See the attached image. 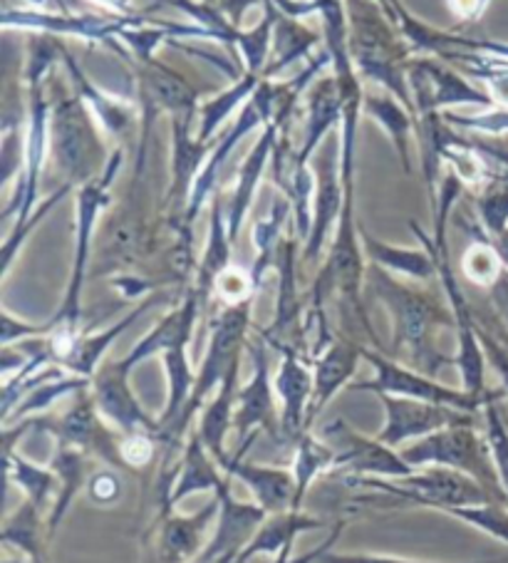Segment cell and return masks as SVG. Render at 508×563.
<instances>
[{
	"instance_id": "cell-41",
	"label": "cell",
	"mask_w": 508,
	"mask_h": 563,
	"mask_svg": "<svg viewBox=\"0 0 508 563\" xmlns=\"http://www.w3.org/2000/svg\"><path fill=\"white\" fill-rule=\"evenodd\" d=\"M156 442L159 437L152 432H132V434H122V460L126 472H136L150 467V464L156 460Z\"/></svg>"
},
{
	"instance_id": "cell-2",
	"label": "cell",
	"mask_w": 508,
	"mask_h": 563,
	"mask_svg": "<svg viewBox=\"0 0 508 563\" xmlns=\"http://www.w3.org/2000/svg\"><path fill=\"white\" fill-rule=\"evenodd\" d=\"M124 152L122 147L117 150L110 162H107L104 172L100 177L77 187V203H75V251H73V266H70V280H67L65 298L57 313L51 318L55 330L47 335V347H51L53 363L60 365L63 355L70 351L75 338L80 335V320H82V288L87 266H90L92 256V241L97 231V221L100 213L110 207V187L117 177V172L122 167Z\"/></svg>"
},
{
	"instance_id": "cell-21",
	"label": "cell",
	"mask_w": 508,
	"mask_h": 563,
	"mask_svg": "<svg viewBox=\"0 0 508 563\" xmlns=\"http://www.w3.org/2000/svg\"><path fill=\"white\" fill-rule=\"evenodd\" d=\"M227 482H231V477L223 474L219 462L213 460L211 452L207 450V444L201 442L199 432L194 430L189 434L187 446H184V452H181L177 479H174V484H172L169 499H166V504L162 507L159 517L174 511V507H177V504L187 497H191V494H197V492L217 494Z\"/></svg>"
},
{
	"instance_id": "cell-40",
	"label": "cell",
	"mask_w": 508,
	"mask_h": 563,
	"mask_svg": "<svg viewBox=\"0 0 508 563\" xmlns=\"http://www.w3.org/2000/svg\"><path fill=\"white\" fill-rule=\"evenodd\" d=\"M256 290H258V286H256V280H253L251 271H241L233 266L223 271L217 280V286H213V294L223 300V306L246 303V300L256 298Z\"/></svg>"
},
{
	"instance_id": "cell-3",
	"label": "cell",
	"mask_w": 508,
	"mask_h": 563,
	"mask_svg": "<svg viewBox=\"0 0 508 563\" xmlns=\"http://www.w3.org/2000/svg\"><path fill=\"white\" fill-rule=\"evenodd\" d=\"M251 308L253 300H246V303L239 306H227L217 318H213L209 347L197 373V385H194L187 410L181 412L179 420L174 422L169 430H164L159 434V442L169 444L172 450L181 444V437L187 434L194 417L207 407L209 395L217 393L233 367L241 365V351L243 345H249L246 341L251 328Z\"/></svg>"
},
{
	"instance_id": "cell-37",
	"label": "cell",
	"mask_w": 508,
	"mask_h": 563,
	"mask_svg": "<svg viewBox=\"0 0 508 563\" xmlns=\"http://www.w3.org/2000/svg\"><path fill=\"white\" fill-rule=\"evenodd\" d=\"M501 397H506L504 390L494 395L492 400L484 405V420H486V437H488V444H492L498 479H501V487L508 497V424L501 415V405H498L501 402Z\"/></svg>"
},
{
	"instance_id": "cell-25",
	"label": "cell",
	"mask_w": 508,
	"mask_h": 563,
	"mask_svg": "<svg viewBox=\"0 0 508 563\" xmlns=\"http://www.w3.org/2000/svg\"><path fill=\"white\" fill-rule=\"evenodd\" d=\"M63 63L67 67V75H70L75 92L82 97L87 107H90L97 122L102 124V130L107 134H112L114 140L126 137L136 120V107L120 100V97H110L102 90H97V87L87 80V75L80 70V65L75 63V57L70 53H65V47H63Z\"/></svg>"
},
{
	"instance_id": "cell-27",
	"label": "cell",
	"mask_w": 508,
	"mask_h": 563,
	"mask_svg": "<svg viewBox=\"0 0 508 563\" xmlns=\"http://www.w3.org/2000/svg\"><path fill=\"white\" fill-rule=\"evenodd\" d=\"M322 527H325V521L310 517V514L300 509L270 514V517L263 521V527L256 531V537L251 539L249 547L239 553L236 563H246L256 556H278L283 549L296 543L300 533L316 531Z\"/></svg>"
},
{
	"instance_id": "cell-39",
	"label": "cell",
	"mask_w": 508,
	"mask_h": 563,
	"mask_svg": "<svg viewBox=\"0 0 508 563\" xmlns=\"http://www.w3.org/2000/svg\"><path fill=\"white\" fill-rule=\"evenodd\" d=\"M75 187L73 184H63L60 189H57L51 199L47 201H43L41 207H37L33 213H31V219H27L23 227H15L11 234H8V239H5V244H3V276L8 274V271H11V266H13V258L18 256V251L23 249V244H25V239L33 234V229L37 227V223H41L47 213H51L53 209H55V203L57 201H63L67 194H70Z\"/></svg>"
},
{
	"instance_id": "cell-14",
	"label": "cell",
	"mask_w": 508,
	"mask_h": 563,
	"mask_svg": "<svg viewBox=\"0 0 508 563\" xmlns=\"http://www.w3.org/2000/svg\"><path fill=\"white\" fill-rule=\"evenodd\" d=\"M335 150L338 144L332 140L320 150L316 197H312V227H310V236L306 241V251H302L306 264H312V261L322 254V246H325L330 231L338 227L340 213H343L345 187H343V169H338Z\"/></svg>"
},
{
	"instance_id": "cell-18",
	"label": "cell",
	"mask_w": 508,
	"mask_h": 563,
	"mask_svg": "<svg viewBox=\"0 0 508 563\" xmlns=\"http://www.w3.org/2000/svg\"><path fill=\"white\" fill-rule=\"evenodd\" d=\"M219 497V519L217 531L209 539L207 549L199 553V559L194 563H213L227 553H241L249 547L251 539L256 537V531L263 527V521L268 519V514L263 511L256 501H239L231 494V482L223 484L217 492Z\"/></svg>"
},
{
	"instance_id": "cell-19",
	"label": "cell",
	"mask_w": 508,
	"mask_h": 563,
	"mask_svg": "<svg viewBox=\"0 0 508 563\" xmlns=\"http://www.w3.org/2000/svg\"><path fill=\"white\" fill-rule=\"evenodd\" d=\"M223 474L231 479H239L243 487H249L253 501H256L268 517L270 514L300 509L298 482L292 470L246 462V457H229V462L223 464Z\"/></svg>"
},
{
	"instance_id": "cell-45",
	"label": "cell",
	"mask_w": 508,
	"mask_h": 563,
	"mask_svg": "<svg viewBox=\"0 0 508 563\" xmlns=\"http://www.w3.org/2000/svg\"><path fill=\"white\" fill-rule=\"evenodd\" d=\"M318 563H442V561H412L397 556H379V553H325ZM464 563H506V561H464Z\"/></svg>"
},
{
	"instance_id": "cell-5",
	"label": "cell",
	"mask_w": 508,
	"mask_h": 563,
	"mask_svg": "<svg viewBox=\"0 0 508 563\" xmlns=\"http://www.w3.org/2000/svg\"><path fill=\"white\" fill-rule=\"evenodd\" d=\"M75 90H65L51 102V150L57 169L65 174V184H82L100 177L104 144L100 124Z\"/></svg>"
},
{
	"instance_id": "cell-44",
	"label": "cell",
	"mask_w": 508,
	"mask_h": 563,
	"mask_svg": "<svg viewBox=\"0 0 508 563\" xmlns=\"http://www.w3.org/2000/svg\"><path fill=\"white\" fill-rule=\"evenodd\" d=\"M478 338H482L486 363L494 367L498 377H501V387H504V393L508 395V347L501 341H498L492 330L484 328L482 323H478Z\"/></svg>"
},
{
	"instance_id": "cell-36",
	"label": "cell",
	"mask_w": 508,
	"mask_h": 563,
	"mask_svg": "<svg viewBox=\"0 0 508 563\" xmlns=\"http://www.w3.org/2000/svg\"><path fill=\"white\" fill-rule=\"evenodd\" d=\"M462 271H464V276L472 280V284L482 286V288H492L506 271L501 256H498L496 246L488 241L484 231L478 234V239L466 249V254L462 256Z\"/></svg>"
},
{
	"instance_id": "cell-13",
	"label": "cell",
	"mask_w": 508,
	"mask_h": 563,
	"mask_svg": "<svg viewBox=\"0 0 508 563\" xmlns=\"http://www.w3.org/2000/svg\"><path fill=\"white\" fill-rule=\"evenodd\" d=\"M278 375L273 377L278 402H280V440L296 444L300 434H306L308 427V410L312 400V367L298 355V347L283 345Z\"/></svg>"
},
{
	"instance_id": "cell-6",
	"label": "cell",
	"mask_w": 508,
	"mask_h": 563,
	"mask_svg": "<svg viewBox=\"0 0 508 563\" xmlns=\"http://www.w3.org/2000/svg\"><path fill=\"white\" fill-rule=\"evenodd\" d=\"M399 454L415 470L444 467L462 472L466 477L484 484L498 504L508 507V497L494 464L492 444H488L486 434L476 432V424L446 427V430L427 434L422 440L405 446V450H399Z\"/></svg>"
},
{
	"instance_id": "cell-11",
	"label": "cell",
	"mask_w": 508,
	"mask_h": 563,
	"mask_svg": "<svg viewBox=\"0 0 508 563\" xmlns=\"http://www.w3.org/2000/svg\"><path fill=\"white\" fill-rule=\"evenodd\" d=\"M385 407V427L379 430L377 440L387 446H402L407 442H417L427 434L454 424H476V415L456 410V407L432 405L422 400H409V397L379 395Z\"/></svg>"
},
{
	"instance_id": "cell-20",
	"label": "cell",
	"mask_w": 508,
	"mask_h": 563,
	"mask_svg": "<svg viewBox=\"0 0 508 563\" xmlns=\"http://www.w3.org/2000/svg\"><path fill=\"white\" fill-rule=\"evenodd\" d=\"M201 310H203V306H201L197 288H189L181 303L174 308L172 313H166L159 323H156L150 333H146L142 341L122 357V361L134 371L136 365H142L144 361H150V357H154V355H164L174 345L191 343L194 328H197V323H199Z\"/></svg>"
},
{
	"instance_id": "cell-15",
	"label": "cell",
	"mask_w": 508,
	"mask_h": 563,
	"mask_svg": "<svg viewBox=\"0 0 508 563\" xmlns=\"http://www.w3.org/2000/svg\"><path fill=\"white\" fill-rule=\"evenodd\" d=\"M407 80L415 87V112L419 118L437 114L444 107L454 104H494L492 97L478 92L464 77H459L456 73L432 60H417L409 65Z\"/></svg>"
},
{
	"instance_id": "cell-48",
	"label": "cell",
	"mask_w": 508,
	"mask_h": 563,
	"mask_svg": "<svg viewBox=\"0 0 508 563\" xmlns=\"http://www.w3.org/2000/svg\"><path fill=\"white\" fill-rule=\"evenodd\" d=\"M482 325L492 330V333L498 338V341H501L508 347V328L501 323V320H498V318L496 320L494 318H486V320H482Z\"/></svg>"
},
{
	"instance_id": "cell-34",
	"label": "cell",
	"mask_w": 508,
	"mask_h": 563,
	"mask_svg": "<svg viewBox=\"0 0 508 563\" xmlns=\"http://www.w3.org/2000/svg\"><path fill=\"white\" fill-rule=\"evenodd\" d=\"M266 80L261 73H246L241 80L231 87V90L221 92L213 97V100L199 104V118H201V128L197 137L209 144V140L213 137V132L219 130V124L229 118V114L236 110V104L241 100H246L249 95H253L261 87V82Z\"/></svg>"
},
{
	"instance_id": "cell-28",
	"label": "cell",
	"mask_w": 508,
	"mask_h": 563,
	"mask_svg": "<svg viewBox=\"0 0 508 563\" xmlns=\"http://www.w3.org/2000/svg\"><path fill=\"white\" fill-rule=\"evenodd\" d=\"M360 244H363L365 258L373 266L389 271L393 276H407L415 280H429L437 276L434 254L424 244L422 249L393 246L387 241L369 234L367 229H360Z\"/></svg>"
},
{
	"instance_id": "cell-10",
	"label": "cell",
	"mask_w": 508,
	"mask_h": 563,
	"mask_svg": "<svg viewBox=\"0 0 508 563\" xmlns=\"http://www.w3.org/2000/svg\"><path fill=\"white\" fill-rule=\"evenodd\" d=\"M320 437L325 440L338 454L335 470H343L353 477H385L397 479L412 474L415 467L402 460V454L377 437H365L355 432L345 420H332L320 430Z\"/></svg>"
},
{
	"instance_id": "cell-17",
	"label": "cell",
	"mask_w": 508,
	"mask_h": 563,
	"mask_svg": "<svg viewBox=\"0 0 508 563\" xmlns=\"http://www.w3.org/2000/svg\"><path fill=\"white\" fill-rule=\"evenodd\" d=\"M219 497L203 504L197 514L169 511L159 517V547H156V561L159 563H194L199 553L207 549V533L219 519Z\"/></svg>"
},
{
	"instance_id": "cell-46",
	"label": "cell",
	"mask_w": 508,
	"mask_h": 563,
	"mask_svg": "<svg viewBox=\"0 0 508 563\" xmlns=\"http://www.w3.org/2000/svg\"><path fill=\"white\" fill-rule=\"evenodd\" d=\"M488 294H492V303L494 310L498 313V320L508 328V268L501 274V278L496 280V284L488 288Z\"/></svg>"
},
{
	"instance_id": "cell-43",
	"label": "cell",
	"mask_w": 508,
	"mask_h": 563,
	"mask_svg": "<svg viewBox=\"0 0 508 563\" xmlns=\"http://www.w3.org/2000/svg\"><path fill=\"white\" fill-rule=\"evenodd\" d=\"M53 330V320H47V323H25V320H18L13 313L3 310V335H0V341H3V347H8L13 343L31 341V338H45Z\"/></svg>"
},
{
	"instance_id": "cell-33",
	"label": "cell",
	"mask_w": 508,
	"mask_h": 563,
	"mask_svg": "<svg viewBox=\"0 0 508 563\" xmlns=\"http://www.w3.org/2000/svg\"><path fill=\"white\" fill-rule=\"evenodd\" d=\"M41 514L43 511L35 504L23 501L3 523V543L21 549L27 556V563H45Z\"/></svg>"
},
{
	"instance_id": "cell-22",
	"label": "cell",
	"mask_w": 508,
	"mask_h": 563,
	"mask_svg": "<svg viewBox=\"0 0 508 563\" xmlns=\"http://www.w3.org/2000/svg\"><path fill=\"white\" fill-rule=\"evenodd\" d=\"M159 296H152L142 300L140 306L132 308L122 320H117L114 325H110L107 330H100V333H80L75 338V343L70 345V351L63 355L60 367L70 375H80L92 380L95 373L100 371L104 363V355L110 351V345L120 338L126 328H130L134 320H140L146 310H150L154 303H159Z\"/></svg>"
},
{
	"instance_id": "cell-8",
	"label": "cell",
	"mask_w": 508,
	"mask_h": 563,
	"mask_svg": "<svg viewBox=\"0 0 508 563\" xmlns=\"http://www.w3.org/2000/svg\"><path fill=\"white\" fill-rule=\"evenodd\" d=\"M365 361L375 367V377L365 383H355L353 390L357 393H373L377 397L379 395L409 397V400L456 407V410H464L472 415L484 410V405L492 400L494 395H498V393H492L488 397H478V395L466 393L464 387H459L456 390V387L437 383L432 375L399 365L393 361V357H387L379 351H369V347H365Z\"/></svg>"
},
{
	"instance_id": "cell-35",
	"label": "cell",
	"mask_w": 508,
	"mask_h": 563,
	"mask_svg": "<svg viewBox=\"0 0 508 563\" xmlns=\"http://www.w3.org/2000/svg\"><path fill=\"white\" fill-rule=\"evenodd\" d=\"M90 383L92 380H87V377H80V375H63V377H55V380L37 385L23 397L21 402H18V407L3 424H8L11 420H21V417H35V412L51 410L60 397L80 393L85 387H90Z\"/></svg>"
},
{
	"instance_id": "cell-47",
	"label": "cell",
	"mask_w": 508,
	"mask_h": 563,
	"mask_svg": "<svg viewBox=\"0 0 508 563\" xmlns=\"http://www.w3.org/2000/svg\"><path fill=\"white\" fill-rule=\"evenodd\" d=\"M488 0H449V8H452V13L464 18V21H472V18H478L484 11V5Z\"/></svg>"
},
{
	"instance_id": "cell-30",
	"label": "cell",
	"mask_w": 508,
	"mask_h": 563,
	"mask_svg": "<svg viewBox=\"0 0 508 563\" xmlns=\"http://www.w3.org/2000/svg\"><path fill=\"white\" fill-rule=\"evenodd\" d=\"M3 462L8 482H13L25 494V501L35 504L41 511L53 509L51 499L57 497L60 482H57V474L51 464L41 467V464L25 460L23 454H15V450H3Z\"/></svg>"
},
{
	"instance_id": "cell-23",
	"label": "cell",
	"mask_w": 508,
	"mask_h": 563,
	"mask_svg": "<svg viewBox=\"0 0 508 563\" xmlns=\"http://www.w3.org/2000/svg\"><path fill=\"white\" fill-rule=\"evenodd\" d=\"M278 130L280 128L276 122L266 124V132H263V137L256 144V147L251 150L249 159L243 162L236 187H233L231 197L227 199V221H229L231 241H236L239 231H241V223H243V219H246V213H249L251 203H253V197H256V189L261 184L263 172H266L268 159L273 157V152H276Z\"/></svg>"
},
{
	"instance_id": "cell-9",
	"label": "cell",
	"mask_w": 508,
	"mask_h": 563,
	"mask_svg": "<svg viewBox=\"0 0 508 563\" xmlns=\"http://www.w3.org/2000/svg\"><path fill=\"white\" fill-rule=\"evenodd\" d=\"M251 357H253V373L251 380L239 387L236 395V417H233V430L239 434V450L231 457H246L249 444L253 442V434L261 430L270 437H280V422H278V407H276V387H273L270 377V363H268V341L258 338V341L249 343Z\"/></svg>"
},
{
	"instance_id": "cell-4",
	"label": "cell",
	"mask_w": 508,
	"mask_h": 563,
	"mask_svg": "<svg viewBox=\"0 0 508 563\" xmlns=\"http://www.w3.org/2000/svg\"><path fill=\"white\" fill-rule=\"evenodd\" d=\"M355 484L375 492L367 494V497H357V501L369 504H383L387 499L395 504H412V507L449 511L456 507H476V504L496 501L494 494L484 484L466 477L462 472L444 467H422L397 479L355 477Z\"/></svg>"
},
{
	"instance_id": "cell-1",
	"label": "cell",
	"mask_w": 508,
	"mask_h": 563,
	"mask_svg": "<svg viewBox=\"0 0 508 563\" xmlns=\"http://www.w3.org/2000/svg\"><path fill=\"white\" fill-rule=\"evenodd\" d=\"M365 280L393 320L395 351L405 353L409 363L427 375H437L442 367L454 365V357L442 355L434 345V333L439 328L456 330L452 306H442L424 290L409 288L379 266H369Z\"/></svg>"
},
{
	"instance_id": "cell-50",
	"label": "cell",
	"mask_w": 508,
	"mask_h": 563,
	"mask_svg": "<svg viewBox=\"0 0 508 563\" xmlns=\"http://www.w3.org/2000/svg\"><path fill=\"white\" fill-rule=\"evenodd\" d=\"M236 559H239V553H227V556H221L213 563H236Z\"/></svg>"
},
{
	"instance_id": "cell-16",
	"label": "cell",
	"mask_w": 508,
	"mask_h": 563,
	"mask_svg": "<svg viewBox=\"0 0 508 563\" xmlns=\"http://www.w3.org/2000/svg\"><path fill=\"white\" fill-rule=\"evenodd\" d=\"M365 357V347L347 335H332V341L312 357V400L308 410V427L316 424L322 410L343 387L353 383L357 363Z\"/></svg>"
},
{
	"instance_id": "cell-26",
	"label": "cell",
	"mask_w": 508,
	"mask_h": 563,
	"mask_svg": "<svg viewBox=\"0 0 508 563\" xmlns=\"http://www.w3.org/2000/svg\"><path fill=\"white\" fill-rule=\"evenodd\" d=\"M51 467L57 474L60 489H57V497L53 501L51 517H47V539L55 537L63 519L67 517V511H70L75 497L80 494V489L87 487V479H90V457L70 444L55 442Z\"/></svg>"
},
{
	"instance_id": "cell-12",
	"label": "cell",
	"mask_w": 508,
	"mask_h": 563,
	"mask_svg": "<svg viewBox=\"0 0 508 563\" xmlns=\"http://www.w3.org/2000/svg\"><path fill=\"white\" fill-rule=\"evenodd\" d=\"M132 367L124 361H104L100 371L95 373L90 383V393L95 397L97 410L122 434L132 432H152L159 437V420L144 410L142 402L130 385Z\"/></svg>"
},
{
	"instance_id": "cell-32",
	"label": "cell",
	"mask_w": 508,
	"mask_h": 563,
	"mask_svg": "<svg viewBox=\"0 0 508 563\" xmlns=\"http://www.w3.org/2000/svg\"><path fill=\"white\" fill-rule=\"evenodd\" d=\"M335 462H338L335 450H332L322 437L318 440L310 430L306 434H300V440L296 442V460H292V467H290L298 482L300 507H302V499H306V494L312 487V482L322 477L325 472L335 470Z\"/></svg>"
},
{
	"instance_id": "cell-31",
	"label": "cell",
	"mask_w": 508,
	"mask_h": 563,
	"mask_svg": "<svg viewBox=\"0 0 508 563\" xmlns=\"http://www.w3.org/2000/svg\"><path fill=\"white\" fill-rule=\"evenodd\" d=\"M363 110L367 118H373L385 128L389 140L395 142L399 159H402L405 169H412L409 164V144H412V118H409V107L397 102L393 95H365Z\"/></svg>"
},
{
	"instance_id": "cell-24",
	"label": "cell",
	"mask_w": 508,
	"mask_h": 563,
	"mask_svg": "<svg viewBox=\"0 0 508 563\" xmlns=\"http://www.w3.org/2000/svg\"><path fill=\"white\" fill-rule=\"evenodd\" d=\"M239 367L227 375V380L221 383L217 395L211 397L207 407L201 410L197 432L201 437V442L207 444V450L211 452V457L219 462V467L223 470V464L229 462L231 454L227 452V437L233 430V417H236V395H239Z\"/></svg>"
},
{
	"instance_id": "cell-49",
	"label": "cell",
	"mask_w": 508,
	"mask_h": 563,
	"mask_svg": "<svg viewBox=\"0 0 508 563\" xmlns=\"http://www.w3.org/2000/svg\"><path fill=\"white\" fill-rule=\"evenodd\" d=\"M492 241V244L496 246V251H498V256H501V261H504V266L508 268V231H504V234H498V236H494V239H488Z\"/></svg>"
},
{
	"instance_id": "cell-38",
	"label": "cell",
	"mask_w": 508,
	"mask_h": 563,
	"mask_svg": "<svg viewBox=\"0 0 508 563\" xmlns=\"http://www.w3.org/2000/svg\"><path fill=\"white\" fill-rule=\"evenodd\" d=\"M478 217H482V229L488 239L508 231V184L492 181L478 194Z\"/></svg>"
},
{
	"instance_id": "cell-42",
	"label": "cell",
	"mask_w": 508,
	"mask_h": 563,
	"mask_svg": "<svg viewBox=\"0 0 508 563\" xmlns=\"http://www.w3.org/2000/svg\"><path fill=\"white\" fill-rule=\"evenodd\" d=\"M87 497H90L95 504H100V507H114L117 501L122 499V479L117 470L112 467H102L90 474V479H87Z\"/></svg>"
},
{
	"instance_id": "cell-29",
	"label": "cell",
	"mask_w": 508,
	"mask_h": 563,
	"mask_svg": "<svg viewBox=\"0 0 508 563\" xmlns=\"http://www.w3.org/2000/svg\"><path fill=\"white\" fill-rule=\"evenodd\" d=\"M162 361L166 371V405L164 412L159 415V430L164 432L179 420L184 410H187L194 385H197V373L191 371L189 363V343L169 347V351L162 355Z\"/></svg>"
},
{
	"instance_id": "cell-7",
	"label": "cell",
	"mask_w": 508,
	"mask_h": 563,
	"mask_svg": "<svg viewBox=\"0 0 508 563\" xmlns=\"http://www.w3.org/2000/svg\"><path fill=\"white\" fill-rule=\"evenodd\" d=\"M35 427L53 434L55 442L70 444L90 460H100L104 467L126 472L122 460V432L112 430L97 410L90 387L73 395V405L57 417H35Z\"/></svg>"
}]
</instances>
